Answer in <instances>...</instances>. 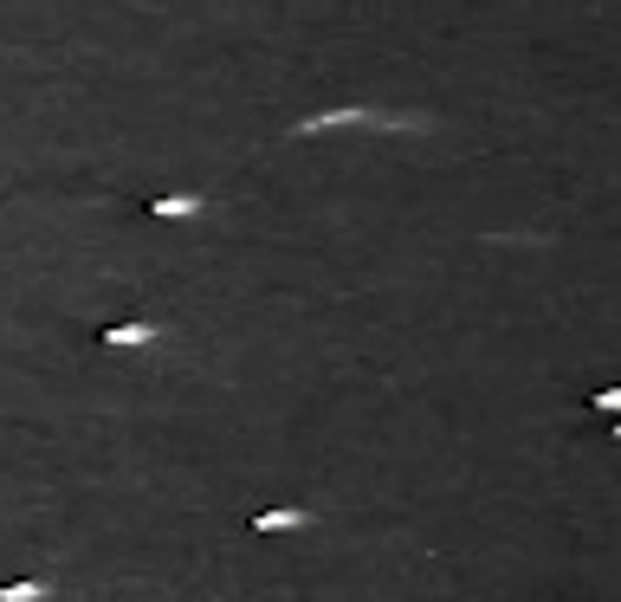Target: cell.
<instances>
[{
	"instance_id": "277c9868",
	"label": "cell",
	"mask_w": 621,
	"mask_h": 602,
	"mask_svg": "<svg viewBox=\"0 0 621 602\" xmlns=\"http://www.w3.org/2000/svg\"><path fill=\"white\" fill-rule=\"evenodd\" d=\"M52 596V583H39V577H13V583H0V602H46Z\"/></svg>"
},
{
	"instance_id": "3957f363",
	"label": "cell",
	"mask_w": 621,
	"mask_h": 602,
	"mask_svg": "<svg viewBox=\"0 0 621 602\" xmlns=\"http://www.w3.org/2000/svg\"><path fill=\"white\" fill-rule=\"evenodd\" d=\"M201 208H207L201 195H156L149 201V221H195Z\"/></svg>"
},
{
	"instance_id": "7a4b0ae2",
	"label": "cell",
	"mask_w": 621,
	"mask_h": 602,
	"mask_svg": "<svg viewBox=\"0 0 621 602\" xmlns=\"http://www.w3.org/2000/svg\"><path fill=\"white\" fill-rule=\"evenodd\" d=\"M311 512H298V505H279V512H253V531L259 538H279V531H305Z\"/></svg>"
},
{
	"instance_id": "6da1fadb",
	"label": "cell",
	"mask_w": 621,
	"mask_h": 602,
	"mask_svg": "<svg viewBox=\"0 0 621 602\" xmlns=\"http://www.w3.org/2000/svg\"><path fill=\"white\" fill-rule=\"evenodd\" d=\"M104 350H136V344H156L162 337V324H149V318H123V324H104Z\"/></svg>"
}]
</instances>
